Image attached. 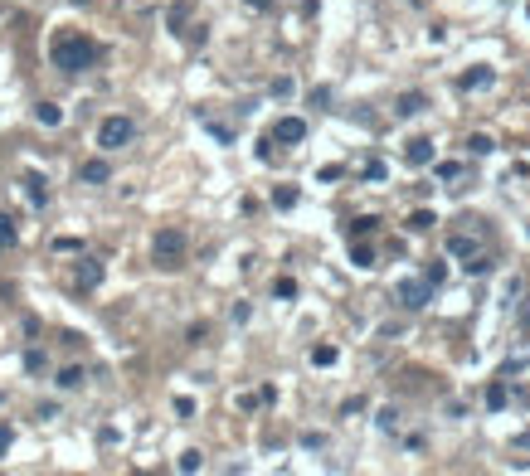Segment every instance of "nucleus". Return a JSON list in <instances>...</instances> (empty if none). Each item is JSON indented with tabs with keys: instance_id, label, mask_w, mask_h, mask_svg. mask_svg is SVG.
I'll use <instances>...</instances> for the list:
<instances>
[{
	"instance_id": "f257e3e1",
	"label": "nucleus",
	"mask_w": 530,
	"mask_h": 476,
	"mask_svg": "<svg viewBox=\"0 0 530 476\" xmlns=\"http://www.w3.org/2000/svg\"><path fill=\"white\" fill-rule=\"evenodd\" d=\"M49 59H54V68H64V73H83L97 59V44L88 34H78V29H59L54 44H49Z\"/></svg>"
},
{
	"instance_id": "f03ea898",
	"label": "nucleus",
	"mask_w": 530,
	"mask_h": 476,
	"mask_svg": "<svg viewBox=\"0 0 530 476\" xmlns=\"http://www.w3.org/2000/svg\"><path fill=\"white\" fill-rule=\"evenodd\" d=\"M185 253H190V238H185V229H161L156 234V243H151V262L161 273H176V268H185Z\"/></svg>"
},
{
	"instance_id": "7ed1b4c3",
	"label": "nucleus",
	"mask_w": 530,
	"mask_h": 476,
	"mask_svg": "<svg viewBox=\"0 0 530 476\" xmlns=\"http://www.w3.org/2000/svg\"><path fill=\"white\" fill-rule=\"evenodd\" d=\"M132 136H136V127H132V117H122V112L102 117V127H97V146H102V151H122Z\"/></svg>"
},
{
	"instance_id": "20e7f679",
	"label": "nucleus",
	"mask_w": 530,
	"mask_h": 476,
	"mask_svg": "<svg viewBox=\"0 0 530 476\" xmlns=\"http://www.w3.org/2000/svg\"><path fill=\"white\" fill-rule=\"evenodd\" d=\"M399 301L409 306V311H423L433 301V282L429 277H409V282H399Z\"/></svg>"
},
{
	"instance_id": "39448f33",
	"label": "nucleus",
	"mask_w": 530,
	"mask_h": 476,
	"mask_svg": "<svg viewBox=\"0 0 530 476\" xmlns=\"http://www.w3.org/2000/svg\"><path fill=\"white\" fill-rule=\"evenodd\" d=\"M78 180H83V185H108V180H112V166L102 161V155H93V161L78 166Z\"/></svg>"
},
{
	"instance_id": "423d86ee",
	"label": "nucleus",
	"mask_w": 530,
	"mask_h": 476,
	"mask_svg": "<svg viewBox=\"0 0 530 476\" xmlns=\"http://www.w3.org/2000/svg\"><path fill=\"white\" fill-rule=\"evenodd\" d=\"M306 136V122L302 117H278V127H273V141H282V146H297Z\"/></svg>"
},
{
	"instance_id": "0eeeda50",
	"label": "nucleus",
	"mask_w": 530,
	"mask_h": 476,
	"mask_svg": "<svg viewBox=\"0 0 530 476\" xmlns=\"http://www.w3.org/2000/svg\"><path fill=\"white\" fill-rule=\"evenodd\" d=\"M404 161H409V166H433V141H429V136L404 141Z\"/></svg>"
},
{
	"instance_id": "6e6552de",
	"label": "nucleus",
	"mask_w": 530,
	"mask_h": 476,
	"mask_svg": "<svg viewBox=\"0 0 530 476\" xmlns=\"http://www.w3.org/2000/svg\"><path fill=\"white\" fill-rule=\"evenodd\" d=\"M496 83V68H487V64H477V68H467L462 78H457V88L462 92H477V88H492Z\"/></svg>"
},
{
	"instance_id": "1a4fd4ad",
	"label": "nucleus",
	"mask_w": 530,
	"mask_h": 476,
	"mask_svg": "<svg viewBox=\"0 0 530 476\" xmlns=\"http://www.w3.org/2000/svg\"><path fill=\"white\" fill-rule=\"evenodd\" d=\"M25 195H29L34 209H44V204H49V180H44L39 171H29V175H25Z\"/></svg>"
},
{
	"instance_id": "9d476101",
	"label": "nucleus",
	"mask_w": 530,
	"mask_h": 476,
	"mask_svg": "<svg viewBox=\"0 0 530 476\" xmlns=\"http://www.w3.org/2000/svg\"><path fill=\"white\" fill-rule=\"evenodd\" d=\"M423 108H429V97H423V92H399V102H394L399 117H418Z\"/></svg>"
},
{
	"instance_id": "9b49d317",
	"label": "nucleus",
	"mask_w": 530,
	"mask_h": 476,
	"mask_svg": "<svg viewBox=\"0 0 530 476\" xmlns=\"http://www.w3.org/2000/svg\"><path fill=\"white\" fill-rule=\"evenodd\" d=\"M34 122H39V127H59V122H64V108H59V102H34Z\"/></svg>"
},
{
	"instance_id": "f8f14e48",
	"label": "nucleus",
	"mask_w": 530,
	"mask_h": 476,
	"mask_svg": "<svg viewBox=\"0 0 530 476\" xmlns=\"http://www.w3.org/2000/svg\"><path fill=\"white\" fill-rule=\"evenodd\" d=\"M433 224H438V214H433V209H413V214L404 219V229H409V234H429Z\"/></svg>"
},
{
	"instance_id": "ddd939ff",
	"label": "nucleus",
	"mask_w": 530,
	"mask_h": 476,
	"mask_svg": "<svg viewBox=\"0 0 530 476\" xmlns=\"http://www.w3.org/2000/svg\"><path fill=\"white\" fill-rule=\"evenodd\" d=\"M102 282V262L97 258H83L78 262V287H97Z\"/></svg>"
},
{
	"instance_id": "4468645a",
	"label": "nucleus",
	"mask_w": 530,
	"mask_h": 476,
	"mask_svg": "<svg viewBox=\"0 0 530 476\" xmlns=\"http://www.w3.org/2000/svg\"><path fill=\"white\" fill-rule=\"evenodd\" d=\"M375 229H380V219H375V214H360V219H350V224H346V234H350V238H370Z\"/></svg>"
},
{
	"instance_id": "2eb2a0df",
	"label": "nucleus",
	"mask_w": 530,
	"mask_h": 476,
	"mask_svg": "<svg viewBox=\"0 0 530 476\" xmlns=\"http://www.w3.org/2000/svg\"><path fill=\"white\" fill-rule=\"evenodd\" d=\"M350 262H355V268H375V248L360 243V238H350Z\"/></svg>"
},
{
	"instance_id": "dca6fc26",
	"label": "nucleus",
	"mask_w": 530,
	"mask_h": 476,
	"mask_svg": "<svg viewBox=\"0 0 530 476\" xmlns=\"http://www.w3.org/2000/svg\"><path fill=\"white\" fill-rule=\"evenodd\" d=\"M336 360H341V350H336V345H311V364H316V369H331Z\"/></svg>"
},
{
	"instance_id": "f3484780",
	"label": "nucleus",
	"mask_w": 530,
	"mask_h": 476,
	"mask_svg": "<svg viewBox=\"0 0 530 476\" xmlns=\"http://www.w3.org/2000/svg\"><path fill=\"white\" fill-rule=\"evenodd\" d=\"M506 399H511V394H506V384H501V379H492V384H487V408H492V413H501V408H506Z\"/></svg>"
},
{
	"instance_id": "a211bd4d",
	"label": "nucleus",
	"mask_w": 530,
	"mask_h": 476,
	"mask_svg": "<svg viewBox=\"0 0 530 476\" xmlns=\"http://www.w3.org/2000/svg\"><path fill=\"white\" fill-rule=\"evenodd\" d=\"M467 151H472V155H492V151H496V141H492L487 131H472V136H467Z\"/></svg>"
},
{
	"instance_id": "6ab92c4d",
	"label": "nucleus",
	"mask_w": 530,
	"mask_h": 476,
	"mask_svg": "<svg viewBox=\"0 0 530 476\" xmlns=\"http://www.w3.org/2000/svg\"><path fill=\"white\" fill-rule=\"evenodd\" d=\"M176 466L190 476V471H200V466H204V452H200V447H190V452H180V462H176Z\"/></svg>"
},
{
	"instance_id": "aec40b11",
	"label": "nucleus",
	"mask_w": 530,
	"mask_h": 476,
	"mask_svg": "<svg viewBox=\"0 0 530 476\" xmlns=\"http://www.w3.org/2000/svg\"><path fill=\"white\" fill-rule=\"evenodd\" d=\"M83 379H88V375H83V369H78V364H69V369H59V389H78Z\"/></svg>"
},
{
	"instance_id": "412c9836",
	"label": "nucleus",
	"mask_w": 530,
	"mask_h": 476,
	"mask_svg": "<svg viewBox=\"0 0 530 476\" xmlns=\"http://www.w3.org/2000/svg\"><path fill=\"white\" fill-rule=\"evenodd\" d=\"M448 253H457V258H472L477 248H472V238H467V234H453V238H448Z\"/></svg>"
},
{
	"instance_id": "4be33fe9",
	"label": "nucleus",
	"mask_w": 530,
	"mask_h": 476,
	"mask_svg": "<svg viewBox=\"0 0 530 476\" xmlns=\"http://www.w3.org/2000/svg\"><path fill=\"white\" fill-rule=\"evenodd\" d=\"M273 297H278V301H292V297H297V277H278V282H273Z\"/></svg>"
},
{
	"instance_id": "5701e85b",
	"label": "nucleus",
	"mask_w": 530,
	"mask_h": 476,
	"mask_svg": "<svg viewBox=\"0 0 530 476\" xmlns=\"http://www.w3.org/2000/svg\"><path fill=\"white\" fill-rule=\"evenodd\" d=\"M467 273H472V277H487V273H492V258L472 253V258H467Z\"/></svg>"
},
{
	"instance_id": "b1692460",
	"label": "nucleus",
	"mask_w": 530,
	"mask_h": 476,
	"mask_svg": "<svg viewBox=\"0 0 530 476\" xmlns=\"http://www.w3.org/2000/svg\"><path fill=\"white\" fill-rule=\"evenodd\" d=\"M273 204H278V209H292V204H297V190H292V185H278V190H273Z\"/></svg>"
},
{
	"instance_id": "393cba45",
	"label": "nucleus",
	"mask_w": 530,
	"mask_h": 476,
	"mask_svg": "<svg viewBox=\"0 0 530 476\" xmlns=\"http://www.w3.org/2000/svg\"><path fill=\"white\" fill-rule=\"evenodd\" d=\"M15 238H20V234H15V219H10V214H0V248H10Z\"/></svg>"
},
{
	"instance_id": "a878e982",
	"label": "nucleus",
	"mask_w": 530,
	"mask_h": 476,
	"mask_svg": "<svg viewBox=\"0 0 530 476\" xmlns=\"http://www.w3.org/2000/svg\"><path fill=\"white\" fill-rule=\"evenodd\" d=\"M25 369H29V375H39V369H44V350H39V345L25 350Z\"/></svg>"
},
{
	"instance_id": "bb28decb",
	"label": "nucleus",
	"mask_w": 530,
	"mask_h": 476,
	"mask_svg": "<svg viewBox=\"0 0 530 476\" xmlns=\"http://www.w3.org/2000/svg\"><path fill=\"white\" fill-rule=\"evenodd\" d=\"M423 277H429L433 287H438V282H448V262H429V268H423Z\"/></svg>"
},
{
	"instance_id": "cd10ccee",
	"label": "nucleus",
	"mask_w": 530,
	"mask_h": 476,
	"mask_svg": "<svg viewBox=\"0 0 530 476\" xmlns=\"http://www.w3.org/2000/svg\"><path fill=\"white\" fill-rule=\"evenodd\" d=\"M433 171H438V180H457V175H462V166H457V161H438Z\"/></svg>"
},
{
	"instance_id": "c85d7f7f",
	"label": "nucleus",
	"mask_w": 530,
	"mask_h": 476,
	"mask_svg": "<svg viewBox=\"0 0 530 476\" xmlns=\"http://www.w3.org/2000/svg\"><path fill=\"white\" fill-rule=\"evenodd\" d=\"M185 20H190V5H171V29H185Z\"/></svg>"
},
{
	"instance_id": "c756f323",
	"label": "nucleus",
	"mask_w": 530,
	"mask_h": 476,
	"mask_svg": "<svg viewBox=\"0 0 530 476\" xmlns=\"http://www.w3.org/2000/svg\"><path fill=\"white\" fill-rule=\"evenodd\" d=\"M302 447H306V452H322L326 438H322V433H302Z\"/></svg>"
},
{
	"instance_id": "7c9ffc66",
	"label": "nucleus",
	"mask_w": 530,
	"mask_h": 476,
	"mask_svg": "<svg viewBox=\"0 0 530 476\" xmlns=\"http://www.w3.org/2000/svg\"><path fill=\"white\" fill-rule=\"evenodd\" d=\"M204 127H209V136H215V141H224V146L234 141V131H229V127H219V122H204Z\"/></svg>"
},
{
	"instance_id": "2f4dec72",
	"label": "nucleus",
	"mask_w": 530,
	"mask_h": 476,
	"mask_svg": "<svg viewBox=\"0 0 530 476\" xmlns=\"http://www.w3.org/2000/svg\"><path fill=\"white\" fill-rule=\"evenodd\" d=\"M341 175H346L341 166H322V171H316V180H322V185H331V180H341Z\"/></svg>"
},
{
	"instance_id": "473e14b6",
	"label": "nucleus",
	"mask_w": 530,
	"mask_h": 476,
	"mask_svg": "<svg viewBox=\"0 0 530 476\" xmlns=\"http://www.w3.org/2000/svg\"><path fill=\"white\" fill-rule=\"evenodd\" d=\"M385 175H389L385 161H370V166H365V180H385Z\"/></svg>"
},
{
	"instance_id": "72a5a7b5",
	"label": "nucleus",
	"mask_w": 530,
	"mask_h": 476,
	"mask_svg": "<svg viewBox=\"0 0 530 476\" xmlns=\"http://www.w3.org/2000/svg\"><path fill=\"white\" fill-rule=\"evenodd\" d=\"M10 442H15V433H10V423H0V457L10 452Z\"/></svg>"
},
{
	"instance_id": "f704fd0d",
	"label": "nucleus",
	"mask_w": 530,
	"mask_h": 476,
	"mask_svg": "<svg viewBox=\"0 0 530 476\" xmlns=\"http://www.w3.org/2000/svg\"><path fill=\"white\" fill-rule=\"evenodd\" d=\"M258 161H263V166H273V136H268V141H258Z\"/></svg>"
},
{
	"instance_id": "c9c22d12",
	"label": "nucleus",
	"mask_w": 530,
	"mask_h": 476,
	"mask_svg": "<svg viewBox=\"0 0 530 476\" xmlns=\"http://www.w3.org/2000/svg\"><path fill=\"white\" fill-rule=\"evenodd\" d=\"M394 423H399V413H394V408H385V413H380V428H385V433H394Z\"/></svg>"
},
{
	"instance_id": "e433bc0d",
	"label": "nucleus",
	"mask_w": 530,
	"mask_h": 476,
	"mask_svg": "<svg viewBox=\"0 0 530 476\" xmlns=\"http://www.w3.org/2000/svg\"><path fill=\"white\" fill-rule=\"evenodd\" d=\"M176 413H180V418H190V413H195V399H185V394H180V399H176Z\"/></svg>"
},
{
	"instance_id": "4c0bfd02",
	"label": "nucleus",
	"mask_w": 530,
	"mask_h": 476,
	"mask_svg": "<svg viewBox=\"0 0 530 476\" xmlns=\"http://www.w3.org/2000/svg\"><path fill=\"white\" fill-rule=\"evenodd\" d=\"M248 10H273V0H243Z\"/></svg>"
},
{
	"instance_id": "58836bf2",
	"label": "nucleus",
	"mask_w": 530,
	"mask_h": 476,
	"mask_svg": "<svg viewBox=\"0 0 530 476\" xmlns=\"http://www.w3.org/2000/svg\"><path fill=\"white\" fill-rule=\"evenodd\" d=\"M520 326H525V331H530V311H525V316H520Z\"/></svg>"
},
{
	"instance_id": "ea45409f",
	"label": "nucleus",
	"mask_w": 530,
	"mask_h": 476,
	"mask_svg": "<svg viewBox=\"0 0 530 476\" xmlns=\"http://www.w3.org/2000/svg\"><path fill=\"white\" fill-rule=\"evenodd\" d=\"M73 5H88V0H73Z\"/></svg>"
}]
</instances>
